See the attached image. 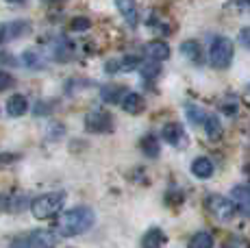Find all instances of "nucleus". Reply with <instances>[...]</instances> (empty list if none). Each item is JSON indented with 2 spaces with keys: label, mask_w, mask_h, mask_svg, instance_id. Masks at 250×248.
<instances>
[{
  "label": "nucleus",
  "mask_w": 250,
  "mask_h": 248,
  "mask_svg": "<svg viewBox=\"0 0 250 248\" xmlns=\"http://www.w3.org/2000/svg\"><path fill=\"white\" fill-rule=\"evenodd\" d=\"M96 222V216L89 207H74L61 213L59 222H57V233L61 237H76L89 231Z\"/></svg>",
  "instance_id": "f257e3e1"
},
{
  "label": "nucleus",
  "mask_w": 250,
  "mask_h": 248,
  "mask_svg": "<svg viewBox=\"0 0 250 248\" xmlns=\"http://www.w3.org/2000/svg\"><path fill=\"white\" fill-rule=\"evenodd\" d=\"M65 205V194L63 192H50L42 194L31 203V211L37 220H48V218L57 216Z\"/></svg>",
  "instance_id": "f03ea898"
},
{
  "label": "nucleus",
  "mask_w": 250,
  "mask_h": 248,
  "mask_svg": "<svg viewBox=\"0 0 250 248\" xmlns=\"http://www.w3.org/2000/svg\"><path fill=\"white\" fill-rule=\"evenodd\" d=\"M233 61V41L229 37H213L209 46V63L218 70H227Z\"/></svg>",
  "instance_id": "7ed1b4c3"
},
{
  "label": "nucleus",
  "mask_w": 250,
  "mask_h": 248,
  "mask_svg": "<svg viewBox=\"0 0 250 248\" xmlns=\"http://www.w3.org/2000/svg\"><path fill=\"white\" fill-rule=\"evenodd\" d=\"M205 209L213 218H218L220 222L233 220L235 213H237V205H235L230 198L220 196V194H211V196H207L205 198Z\"/></svg>",
  "instance_id": "20e7f679"
},
{
  "label": "nucleus",
  "mask_w": 250,
  "mask_h": 248,
  "mask_svg": "<svg viewBox=\"0 0 250 248\" xmlns=\"http://www.w3.org/2000/svg\"><path fill=\"white\" fill-rule=\"evenodd\" d=\"M85 128L89 133H109L113 128V118L107 111H89L85 116Z\"/></svg>",
  "instance_id": "39448f33"
},
{
  "label": "nucleus",
  "mask_w": 250,
  "mask_h": 248,
  "mask_svg": "<svg viewBox=\"0 0 250 248\" xmlns=\"http://www.w3.org/2000/svg\"><path fill=\"white\" fill-rule=\"evenodd\" d=\"M28 31H31V22L26 20L4 22V24H0V44H4L9 40H18V37L26 35Z\"/></svg>",
  "instance_id": "423d86ee"
},
{
  "label": "nucleus",
  "mask_w": 250,
  "mask_h": 248,
  "mask_svg": "<svg viewBox=\"0 0 250 248\" xmlns=\"http://www.w3.org/2000/svg\"><path fill=\"white\" fill-rule=\"evenodd\" d=\"M26 244H28V248H55L57 235L52 231L40 228V231H33L31 235L26 237Z\"/></svg>",
  "instance_id": "0eeeda50"
},
{
  "label": "nucleus",
  "mask_w": 250,
  "mask_h": 248,
  "mask_svg": "<svg viewBox=\"0 0 250 248\" xmlns=\"http://www.w3.org/2000/svg\"><path fill=\"white\" fill-rule=\"evenodd\" d=\"M161 137L172 146H181V142L185 140V131L179 122H167L166 126L161 128Z\"/></svg>",
  "instance_id": "6e6552de"
},
{
  "label": "nucleus",
  "mask_w": 250,
  "mask_h": 248,
  "mask_svg": "<svg viewBox=\"0 0 250 248\" xmlns=\"http://www.w3.org/2000/svg\"><path fill=\"white\" fill-rule=\"evenodd\" d=\"M213 172H215V165L209 157H198V159H194V164H191V174H194L196 179H211Z\"/></svg>",
  "instance_id": "1a4fd4ad"
},
{
  "label": "nucleus",
  "mask_w": 250,
  "mask_h": 248,
  "mask_svg": "<svg viewBox=\"0 0 250 248\" xmlns=\"http://www.w3.org/2000/svg\"><path fill=\"white\" fill-rule=\"evenodd\" d=\"M122 109L126 113H131V116H137V113L144 111V107H146V103H144V96H139L137 92H126V96L122 98Z\"/></svg>",
  "instance_id": "9d476101"
},
{
  "label": "nucleus",
  "mask_w": 250,
  "mask_h": 248,
  "mask_svg": "<svg viewBox=\"0 0 250 248\" xmlns=\"http://www.w3.org/2000/svg\"><path fill=\"white\" fill-rule=\"evenodd\" d=\"M230 196H233L235 205H237L246 216H250V187L248 185H235L233 192H230Z\"/></svg>",
  "instance_id": "9b49d317"
},
{
  "label": "nucleus",
  "mask_w": 250,
  "mask_h": 248,
  "mask_svg": "<svg viewBox=\"0 0 250 248\" xmlns=\"http://www.w3.org/2000/svg\"><path fill=\"white\" fill-rule=\"evenodd\" d=\"M146 55L150 57L152 61H166L170 57V46L161 40H155V41H148L146 44Z\"/></svg>",
  "instance_id": "f8f14e48"
},
{
  "label": "nucleus",
  "mask_w": 250,
  "mask_h": 248,
  "mask_svg": "<svg viewBox=\"0 0 250 248\" xmlns=\"http://www.w3.org/2000/svg\"><path fill=\"white\" fill-rule=\"evenodd\" d=\"M26 109H28V100L24 94H13L11 98H9V103H7V113L11 118H20L26 113Z\"/></svg>",
  "instance_id": "ddd939ff"
},
{
  "label": "nucleus",
  "mask_w": 250,
  "mask_h": 248,
  "mask_svg": "<svg viewBox=\"0 0 250 248\" xmlns=\"http://www.w3.org/2000/svg\"><path fill=\"white\" fill-rule=\"evenodd\" d=\"M163 244H166V235L159 227L148 228L142 237V248H161Z\"/></svg>",
  "instance_id": "4468645a"
},
{
  "label": "nucleus",
  "mask_w": 250,
  "mask_h": 248,
  "mask_svg": "<svg viewBox=\"0 0 250 248\" xmlns=\"http://www.w3.org/2000/svg\"><path fill=\"white\" fill-rule=\"evenodd\" d=\"M181 52L189 61H194V63H200V61H203V48H200V44L196 40L183 41V44H181Z\"/></svg>",
  "instance_id": "2eb2a0df"
},
{
  "label": "nucleus",
  "mask_w": 250,
  "mask_h": 248,
  "mask_svg": "<svg viewBox=\"0 0 250 248\" xmlns=\"http://www.w3.org/2000/svg\"><path fill=\"white\" fill-rule=\"evenodd\" d=\"M100 96H103L104 103L115 104V103H120V98L126 96V92H124V87H120V85H104V87L100 89Z\"/></svg>",
  "instance_id": "dca6fc26"
},
{
  "label": "nucleus",
  "mask_w": 250,
  "mask_h": 248,
  "mask_svg": "<svg viewBox=\"0 0 250 248\" xmlns=\"http://www.w3.org/2000/svg\"><path fill=\"white\" fill-rule=\"evenodd\" d=\"M185 116H187V120H189L191 124H205V120H207V116L209 113L205 111L203 107H198V104H194V103H187L185 104Z\"/></svg>",
  "instance_id": "f3484780"
},
{
  "label": "nucleus",
  "mask_w": 250,
  "mask_h": 248,
  "mask_svg": "<svg viewBox=\"0 0 250 248\" xmlns=\"http://www.w3.org/2000/svg\"><path fill=\"white\" fill-rule=\"evenodd\" d=\"M142 150H144V155L146 157H150V159H157L159 157V152H161V148H159V140H157L155 135H146L142 140Z\"/></svg>",
  "instance_id": "a211bd4d"
},
{
  "label": "nucleus",
  "mask_w": 250,
  "mask_h": 248,
  "mask_svg": "<svg viewBox=\"0 0 250 248\" xmlns=\"http://www.w3.org/2000/svg\"><path fill=\"white\" fill-rule=\"evenodd\" d=\"M213 235L207 231H200V233H194L189 240V248H213Z\"/></svg>",
  "instance_id": "6ab92c4d"
},
{
  "label": "nucleus",
  "mask_w": 250,
  "mask_h": 248,
  "mask_svg": "<svg viewBox=\"0 0 250 248\" xmlns=\"http://www.w3.org/2000/svg\"><path fill=\"white\" fill-rule=\"evenodd\" d=\"M118 9L124 13V20L128 22L131 26L137 24V7L133 2H126V0H120L118 2Z\"/></svg>",
  "instance_id": "aec40b11"
},
{
  "label": "nucleus",
  "mask_w": 250,
  "mask_h": 248,
  "mask_svg": "<svg viewBox=\"0 0 250 248\" xmlns=\"http://www.w3.org/2000/svg\"><path fill=\"white\" fill-rule=\"evenodd\" d=\"M205 131H207V135L209 137H218L220 135V131H222V124H220V120L213 116V113H209L207 116V120H205Z\"/></svg>",
  "instance_id": "412c9836"
},
{
  "label": "nucleus",
  "mask_w": 250,
  "mask_h": 248,
  "mask_svg": "<svg viewBox=\"0 0 250 248\" xmlns=\"http://www.w3.org/2000/svg\"><path fill=\"white\" fill-rule=\"evenodd\" d=\"M52 52H55V57L57 59H68V52H72V46H70V41L68 40H63V37H61V40H57L55 41V46H52Z\"/></svg>",
  "instance_id": "4be33fe9"
},
{
  "label": "nucleus",
  "mask_w": 250,
  "mask_h": 248,
  "mask_svg": "<svg viewBox=\"0 0 250 248\" xmlns=\"http://www.w3.org/2000/svg\"><path fill=\"white\" fill-rule=\"evenodd\" d=\"M118 63H120V70H122V72H131V70H137L139 65H142V59L135 55H128V57L118 59Z\"/></svg>",
  "instance_id": "5701e85b"
},
{
  "label": "nucleus",
  "mask_w": 250,
  "mask_h": 248,
  "mask_svg": "<svg viewBox=\"0 0 250 248\" xmlns=\"http://www.w3.org/2000/svg\"><path fill=\"white\" fill-rule=\"evenodd\" d=\"M22 61L26 65H31V68H42V59L37 57V52L35 50H28V52H24V57H22Z\"/></svg>",
  "instance_id": "b1692460"
},
{
  "label": "nucleus",
  "mask_w": 250,
  "mask_h": 248,
  "mask_svg": "<svg viewBox=\"0 0 250 248\" xmlns=\"http://www.w3.org/2000/svg\"><path fill=\"white\" fill-rule=\"evenodd\" d=\"M70 26H72V31H87V28L91 26V22L87 20V18H74Z\"/></svg>",
  "instance_id": "393cba45"
},
{
  "label": "nucleus",
  "mask_w": 250,
  "mask_h": 248,
  "mask_svg": "<svg viewBox=\"0 0 250 248\" xmlns=\"http://www.w3.org/2000/svg\"><path fill=\"white\" fill-rule=\"evenodd\" d=\"M16 83V79H13L9 72H4V70H0V92H4L7 87H11V85Z\"/></svg>",
  "instance_id": "a878e982"
},
{
  "label": "nucleus",
  "mask_w": 250,
  "mask_h": 248,
  "mask_svg": "<svg viewBox=\"0 0 250 248\" xmlns=\"http://www.w3.org/2000/svg\"><path fill=\"white\" fill-rule=\"evenodd\" d=\"M159 65L157 63H146V65H142V74L146 76V79H152V76H159Z\"/></svg>",
  "instance_id": "bb28decb"
},
{
  "label": "nucleus",
  "mask_w": 250,
  "mask_h": 248,
  "mask_svg": "<svg viewBox=\"0 0 250 248\" xmlns=\"http://www.w3.org/2000/svg\"><path fill=\"white\" fill-rule=\"evenodd\" d=\"M237 40H239V44H242L244 48H248V50H250V26H244L242 31H239Z\"/></svg>",
  "instance_id": "cd10ccee"
},
{
  "label": "nucleus",
  "mask_w": 250,
  "mask_h": 248,
  "mask_svg": "<svg viewBox=\"0 0 250 248\" xmlns=\"http://www.w3.org/2000/svg\"><path fill=\"white\" fill-rule=\"evenodd\" d=\"M224 248H248V244L242 240V237H230L229 244L224 246Z\"/></svg>",
  "instance_id": "c85d7f7f"
},
{
  "label": "nucleus",
  "mask_w": 250,
  "mask_h": 248,
  "mask_svg": "<svg viewBox=\"0 0 250 248\" xmlns=\"http://www.w3.org/2000/svg\"><path fill=\"white\" fill-rule=\"evenodd\" d=\"M11 248H28V244H26V237H18L16 242H13V246Z\"/></svg>",
  "instance_id": "c756f323"
},
{
  "label": "nucleus",
  "mask_w": 250,
  "mask_h": 248,
  "mask_svg": "<svg viewBox=\"0 0 250 248\" xmlns=\"http://www.w3.org/2000/svg\"><path fill=\"white\" fill-rule=\"evenodd\" d=\"M2 207H4V198L0 196V209H2Z\"/></svg>",
  "instance_id": "7c9ffc66"
},
{
  "label": "nucleus",
  "mask_w": 250,
  "mask_h": 248,
  "mask_svg": "<svg viewBox=\"0 0 250 248\" xmlns=\"http://www.w3.org/2000/svg\"><path fill=\"white\" fill-rule=\"evenodd\" d=\"M248 92H250V85H248Z\"/></svg>",
  "instance_id": "2f4dec72"
}]
</instances>
